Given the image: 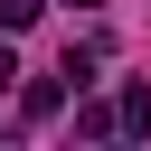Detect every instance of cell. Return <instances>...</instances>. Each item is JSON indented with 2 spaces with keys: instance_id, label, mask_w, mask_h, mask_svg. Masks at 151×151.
I'll use <instances>...</instances> for the list:
<instances>
[{
  "instance_id": "1",
  "label": "cell",
  "mask_w": 151,
  "mask_h": 151,
  "mask_svg": "<svg viewBox=\"0 0 151 151\" xmlns=\"http://www.w3.org/2000/svg\"><path fill=\"white\" fill-rule=\"evenodd\" d=\"M57 104H66V76H47V85H28V94H19V113H28V123H47Z\"/></svg>"
},
{
  "instance_id": "2",
  "label": "cell",
  "mask_w": 151,
  "mask_h": 151,
  "mask_svg": "<svg viewBox=\"0 0 151 151\" xmlns=\"http://www.w3.org/2000/svg\"><path fill=\"white\" fill-rule=\"evenodd\" d=\"M113 123H123V132H142V123H151V85H123V104H113Z\"/></svg>"
},
{
  "instance_id": "3",
  "label": "cell",
  "mask_w": 151,
  "mask_h": 151,
  "mask_svg": "<svg viewBox=\"0 0 151 151\" xmlns=\"http://www.w3.org/2000/svg\"><path fill=\"white\" fill-rule=\"evenodd\" d=\"M28 19H38V0H0V38H19Z\"/></svg>"
},
{
  "instance_id": "4",
  "label": "cell",
  "mask_w": 151,
  "mask_h": 151,
  "mask_svg": "<svg viewBox=\"0 0 151 151\" xmlns=\"http://www.w3.org/2000/svg\"><path fill=\"white\" fill-rule=\"evenodd\" d=\"M9 85H19V57H9V38H0V94H9Z\"/></svg>"
},
{
  "instance_id": "5",
  "label": "cell",
  "mask_w": 151,
  "mask_h": 151,
  "mask_svg": "<svg viewBox=\"0 0 151 151\" xmlns=\"http://www.w3.org/2000/svg\"><path fill=\"white\" fill-rule=\"evenodd\" d=\"M76 9H94V0H76Z\"/></svg>"
}]
</instances>
